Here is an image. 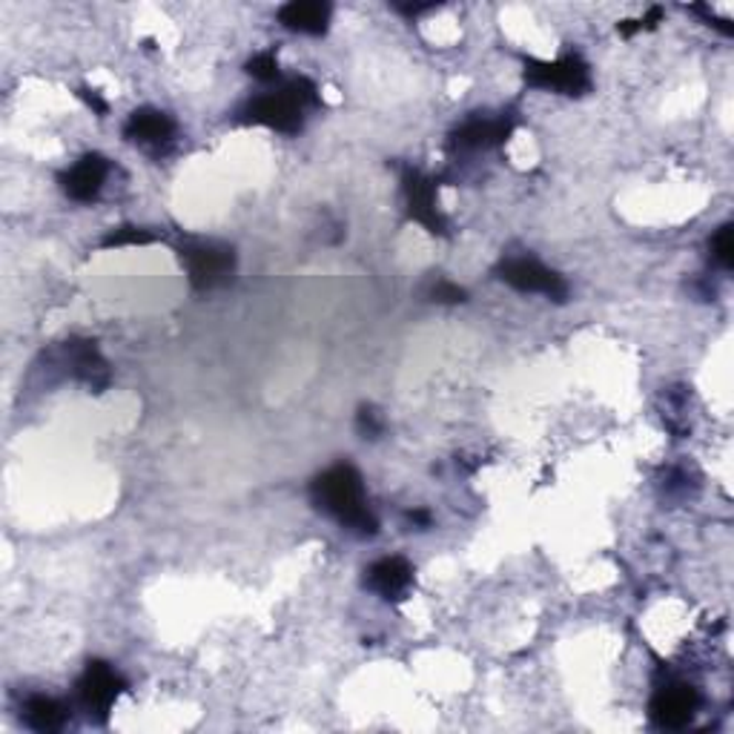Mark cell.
<instances>
[{
    "label": "cell",
    "instance_id": "cell-1",
    "mask_svg": "<svg viewBox=\"0 0 734 734\" xmlns=\"http://www.w3.org/2000/svg\"><path fill=\"white\" fill-rule=\"evenodd\" d=\"M313 503L322 508L324 514H331L338 526H345L347 531L359 533V537H374L379 531L374 511L367 508L365 499V485H361L359 471L342 462L333 468L324 471L316 476L313 483Z\"/></svg>",
    "mask_w": 734,
    "mask_h": 734
},
{
    "label": "cell",
    "instance_id": "cell-2",
    "mask_svg": "<svg viewBox=\"0 0 734 734\" xmlns=\"http://www.w3.org/2000/svg\"><path fill=\"white\" fill-rule=\"evenodd\" d=\"M307 107H319V89L307 78H293L279 93L261 95L247 104L238 116L245 123H261L284 136H295L302 130V112Z\"/></svg>",
    "mask_w": 734,
    "mask_h": 734
},
{
    "label": "cell",
    "instance_id": "cell-3",
    "mask_svg": "<svg viewBox=\"0 0 734 734\" xmlns=\"http://www.w3.org/2000/svg\"><path fill=\"white\" fill-rule=\"evenodd\" d=\"M123 689H127L123 677L118 674L109 662L89 660L87 669H84V674H80L78 680V700L89 720L104 723V720L109 717V709L121 698Z\"/></svg>",
    "mask_w": 734,
    "mask_h": 734
},
{
    "label": "cell",
    "instance_id": "cell-4",
    "mask_svg": "<svg viewBox=\"0 0 734 734\" xmlns=\"http://www.w3.org/2000/svg\"><path fill=\"white\" fill-rule=\"evenodd\" d=\"M526 80L531 87L560 95H585L591 89L589 64L576 55H565L560 61H528Z\"/></svg>",
    "mask_w": 734,
    "mask_h": 734
},
{
    "label": "cell",
    "instance_id": "cell-5",
    "mask_svg": "<svg viewBox=\"0 0 734 734\" xmlns=\"http://www.w3.org/2000/svg\"><path fill=\"white\" fill-rule=\"evenodd\" d=\"M499 279L505 284H511L519 293H542L554 302H565L569 299V284L560 273L548 270L537 259H508L499 265Z\"/></svg>",
    "mask_w": 734,
    "mask_h": 734
},
{
    "label": "cell",
    "instance_id": "cell-6",
    "mask_svg": "<svg viewBox=\"0 0 734 734\" xmlns=\"http://www.w3.org/2000/svg\"><path fill=\"white\" fill-rule=\"evenodd\" d=\"M181 261L187 267L190 281H193L198 290H209L224 284V281L230 279L233 267H236L233 250L218 245H187L181 250Z\"/></svg>",
    "mask_w": 734,
    "mask_h": 734
},
{
    "label": "cell",
    "instance_id": "cell-7",
    "mask_svg": "<svg viewBox=\"0 0 734 734\" xmlns=\"http://www.w3.org/2000/svg\"><path fill=\"white\" fill-rule=\"evenodd\" d=\"M700 698L698 691L686 683L662 686L651 700V720L660 728H683L694 720Z\"/></svg>",
    "mask_w": 734,
    "mask_h": 734
},
{
    "label": "cell",
    "instance_id": "cell-8",
    "mask_svg": "<svg viewBox=\"0 0 734 734\" xmlns=\"http://www.w3.org/2000/svg\"><path fill=\"white\" fill-rule=\"evenodd\" d=\"M404 195H408V213H411L413 222L422 224L433 236H442L445 218L436 207V184L417 170H408L404 173Z\"/></svg>",
    "mask_w": 734,
    "mask_h": 734
},
{
    "label": "cell",
    "instance_id": "cell-9",
    "mask_svg": "<svg viewBox=\"0 0 734 734\" xmlns=\"http://www.w3.org/2000/svg\"><path fill=\"white\" fill-rule=\"evenodd\" d=\"M107 173H109L107 159L98 155V152H89V155H84L78 164H73L64 175H61V187H64V193L69 195L73 202L80 204L95 202V198L101 195Z\"/></svg>",
    "mask_w": 734,
    "mask_h": 734
},
{
    "label": "cell",
    "instance_id": "cell-10",
    "mask_svg": "<svg viewBox=\"0 0 734 734\" xmlns=\"http://www.w3.org/2000/svg\"><path fill=\"white\" fill-rule=\"evenodd\" d=\"M365 583L382 600H404L413 585V565L404 557H385L367 569Z\"/></svg>",
    "mask_w": 734,
    "mask_h": 734
},
{
    "label": "cell",
    "instance_id": "cell-11",
    "mask_svg": "<svg viewBox=\"0 0 734 734\" xmlns=\"http://www.w3.org/2000/svg\"><path fill=\"white\" fill-rule=\"evenodd\" d=\"M123 138L132 144L161 150L175 138V121L161 109H136L123 127Z\"/></svg>",
    "mask_w": 734,
    "mask_h": 734
},
{
    "label": "cell",
    "instance_id": "cell-12",
    "mask_svg": "<svg viewBox=\"0 0 734 734\" xmlns=\"http://www.w3.org/2000/svg\"><path fill=\"white\" fill-rule=\"evenodd\" d=\"M66 356L73 365L75 379L89 385L93 390H104L109 385V365L101 356V350L95 347V342H66Z\"/></svg>",
    "mask_w": 734,
    "mask_h": 734
},
{
    "label": "cell",
    "instance_id": "cell-13",
    "mask_svg": "<svg viewBox=\"0 0 734 734\" xmlns=\"http://www.w3.org/2000/svg\"><path fill=\"white\" fill-rule=\"evenodd\" d=\"M514 123L505 118H471L454 132V144L462 150H488L499 147L511 138Z\"/></svg>",
    "mask_w": 734,
    "mask_h": 734
},
{
    "label": "cell",
    "instance_id": "cell-14",
    "mask_svg": "<svg viewBox=\"0 0 734 734\" xmlns=\"http://www.w3.org/2000/svg\"><path fill=\"white\" fill-rule=\"evenodd\" d=\"M281 26L302 35H324L331 23V7L327 3H307V0H293L279 9Z\"/></svg>",
    "mask_w": 734,
    "mask_h": 734
},
{
    "label": "cell",
    "instance_id": "cell-15",
    "mask_svg": "<svg viewBox=\"0 0 734 734\" xmlns=\"http://www.w3.org/2000/svg\"><path fill=\"white\" fill-rule=\"evenodd\" d=\"M21 714L26 720V726L35 728V732H58L66 723V705L55 698H46V694L26 698Z\"/></svg>",
    "mask_w": 734,
    "mask_h": 734
},
{
    "label": "cell",
    "instance_id": "cell-16",
    "mask_svg": "<svg viewBox=\"0 0 734 734\" xmlns=\"http://www.w3.org/2000/svg\"><path fill=\"white\" fill-rule=\"evenodd\" d=\"M712 259L717 261V267H723V270H732L734 267L732 224H723V227L712 236Z\"/></svg>",
    "mask_w": 734,
    "mask_h": 734
},
{
    "label": "cell",
    "instance_id": "cell-17",
    "mask_svg": "<svg viewBox=\"0 0 734 734\" xmlns=\"http://www.w3.org/2000/svg\"><path fill=\"white\" fill-rule=\"evenodd\" d=\"M356 428H359V433L365 436V440H379V436L385 433L382 413L376 411L374 404H365V408H359V417H356Z\"/></svg>",
    "mask_w": 734,
    "mask_h": 734
},
{
    "label": "cell",
    "instance_id": "cell-18",
    "mask_svg": "<svg viewBox=\"0 0 734 734\" xmlns=\"http://www.w3.org/2000/svg\"><path fill=\"white\" fill-rule=\"evenodd\" d=\"M247 73H250L256 80L270 84V80L279 78V58H276L273 52H261V55L247 61Z\"/></svg>",
    "mask_w": 734,
    "mask_h": 734
},
{
    "label": "cell",
    "instance_id": "cell-19",
    "mask_svg": "<svg viewBox=\"0 0 734 734\" xmlns=\"http://www.w3.org/2000/svg\"><path fill=\"white\" fill-rule=\"evenodd\" d=\"M152 236L147 230H138V227H121V230H112L104 238V247H123V245H150Z\"/></svg>",
    "mask_w": 734,
    "mask_h": 734
},
{
    "label": "cell",
    "instance_id": "cell-20",
    "mask_svg": "<svg viewBox=\"0 0 734 734\" xmlns=\"http://www.w3.org/2000/svg\"><path fill=\"white\" fill-rule=\"evenodd\" d=\"M433 302L440 304H460L465 302V290L460 284H451V281H440L436 288H433Z\"/></svg>",
    "mask_w": 734,
    "mask_h": 734
},
{
    "label": "cell",
    "instance_id": "cell-21",
    "mask_svg": "<svg viewBox=\"0 0 734 734\" xmlns=\"http://www.w3.org/2000/svg\"><path fill=\"white\" fill-rule=\"evenodd\" d=\"M80 98L87 101V107L93 109V112H98V116H107V101H104L101 95L95 93V89H80Z\"/></svg>",
    "mask_w": 734,
    "mask_h": 734
},
{
    "label": "cell",
    "instance_id": "cell-22",
    "mask_svg": "<svg viewBox=\"0 0 734 734\" xmlns=\"http://www.w3.org/2000/svg\"><path fill=\"white\" fill-rule=\"evenodd\" d=\"M660 21H662V9L660 7H651V9H648V15L640 21V30H655V26Z\"/></svg>",
    "mask_w": 734,
    "mask_h": 734
},
{
    "label": "cell",
    "instance_id": "cell-23",
    "mask_svg": "<svg viewBox=\"0 0 734 734\" xmlns=\"http://www.w3.org/2000/svg\"><path fill=\"white\" fill-rule=\"evenodd\" d=\"M617 32H619V35H626V37L637 35V32H643L640 30V21H623V23H617Z\"/></svg>",
    "mask_w": 734,
    "mask_h": 734
},
{
    "label": "cell",
    "instance_id": "cell-24",
    "mask_svg": "<svg viewBox=\"0 0 734 734\" xmlns=\"http://www.w3.org/2000/svg\"><path fill=\"white\" fill-rule=\"evenodd\" d=\"M408 519H411L413 526H422V528H428V526H431V514H428V511H422V508H417V511H411V514H408Z\"/></svg>",
    "mask_w": 734,
    "mask_h": 734
}]
</instances>
